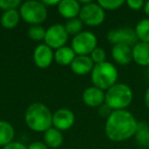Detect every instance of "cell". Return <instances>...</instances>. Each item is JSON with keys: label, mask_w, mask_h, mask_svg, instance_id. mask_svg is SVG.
I'll list each match as a JSON object with an SVG mask.
<instances>
[{"label": "cell", "mask_w": 149, "mask_h": 149, "mask_svg": "<svg viewBox=\"0 0 149 149\" xmlns=\"http://www.w3.org/2000/svg\"><path fill=\"white\" fill-rule=\"evenodd\" d=\"M136 140L141 146L149 147V126L145 122L138 123L136 132Z\"/></svg>", "instance_id": "22"}, {"label": "cell", "mask_w": 149, "mask_h": 149, "mask_svg": "<svg viewBox=\"0 0 149 149\" xmlns=\"http://www.w3.org/2000/svg\"><path fill=\"white\" fill-rule=\"evenodd\" d=\"M97 47V38L91 32H81L74 36L72 41V49L78 55H88L91 54Z\"/></svg>", "instance_id": "7"}, {"label": "cell", "mask_w": 149, "mask_h": 149, "mask_svg": "<svg viewBox=\"0 0 149 149\" xmlns=\"http://www.w3.org/2000/svg\"><path fill=\"white\" fill-rule=\"evenodd\" d=\"M138 122L135 116L124 110H112L105 123V134L113 142H123L136 135Z\"/></svg>", "instance_id": "1"}, {"label": "cell", "mask_w": 149, "mask_h": 149, "mask_svg": "<svg viewBox=\"0 0 149 149\" xmlns=\"http://www.w3.org/2000/svg\"><path fill=\"white\" fill-rule=\"evenodd\" d=\"M134 30L139 42L149 44V17L141 19L136 25Z\"/></svg>", "instance_id": "21"}, {"label": "cell", "mask_w": 149, "mask_h": 149, "mask_svg": "<svg viewBox=\"0 0 149 149\" xmlns=\"http://www.w3.org/2000/svg\"><path fill=\"white\" fill-rule=\"evenodd\" d=\"M64 28H65V31L68 35L77 36L78 34L81 33L82 29H83V23L80 19L76 17V19H68L64 25Z\"/></svg>", "instance_id": "23"}, {"label": "cell", "mask_w": 149, "mask_h": 149, "mask_svg": "<svg viewBox=\"0 0 149 149\" xmlns=\"http://www.w3.org/2000/svg\"><path fill=\"white\" fill-rule=\"evenodd\" d=\"M126 4L132 10H140V9H142L144 7L145 2L142 0H128Z\"/></svg>", "instance_id": "28"}, {"label": "cell", "mask_w": 149, "mask_h": 149, "mask_svg": "<svg viewBox=\"0 0 149 149\" xmlns=\"http://www.w3.org/2000/svg\"><path fill=\"white\" fill-rule=\"evenodd\" d=\"M97 3L104 10H116L125 4V1L123 0H99Z\"/></svg>", "instance_id": "25"}, {"label": "cell", "mask_w": 149, "mask_h": 149, "mask_svg": "<svg viewBox=\"0 0 149 149\" xmlns=\"http://www.w3.org/2000/svg\"><path fill=\"white\" fill-rule=\"evenodd\" d=\"M147 76H148V78H149V66L147 68Z\"/></svg>", "instance_id": "34"}, {"label": "cell", "mask_w": 149, "mask_h": 149, "mask_svg": "<svg viewBox=\"0 0 149 149\" xmlns=\"http://www.w3.org/2000/svg\"><path fill=\"white\" fill-rule=\"evenodd\" d=\"M133 94L130 86L124 83H116L105 93V104L112 110H124L132 103Z\"/></svg>", "instance_id": "3"}, {"label": "cell", "mask_w": 149, "mask_h": 149, "mask_svg": "<svg viewBox=\"0 0 149 149\" xmlns=\"http://www.w3.org/2000/svg\"><path fill=\"white\" fill-rule=\"evenodd\" d=\"M46 31L44 30L43 27L39 25L31 26L29 28V31H28V35L34 41H40V40H44L45 38Z\"/></svg>", "instance_id": "24"}, {"label": "cell", "mask_w": 149, "mask_h": 149, "mask_svg": "<svg viewBox=\"0 0 149 149\" xmlns=\"http://www.w3.org/2000/svg\"><path fill=\"white\" fill-rule=\"evenodd\" d=\"M19 17H21V15H19V13L17 9L7 10L4 11L3 15H1L0 23H1L2 27L5 28V29H13L19 24Z\"/></svg>", "instance_id": "20"}, {"label": "cell", "mask_w": 149, "mask_h": 149, "mask_svg": "<svg viewBox=\"0 0 149 149\" xmlns=\"http://www.w3.org/2000/svg\"><path fill=\"white\" fill-rule=\"evenodd\" d=\"M3 149H28V147L21 142H11L10 144L3 147Z\"/></svg>", "instance_id": "29"}, {"label": "cell", "mask_w": 149, "mask_h": 149, "mask_svg": "<svg viewBox=\"0 0 149 149\" xmlns=\"http://www.w3.org/2000/svg\"><path fill=\"white\" fill-rule=\"evenodd\" d=\"M105 58H106V53H105V51L102 49V48L96 47L95 49L92 51L91 59L93 60V62L95 64L104 62V61H105Z\"/></svg>", "instance_id": "27"}, {"label": "cell", "mask_w": 149, "mask_h": 149, "mask_svg": "<svg viewBox=\"0 0 149 149\" xmlns=\"http://www.w3.org/2000/svg\"><path fill=\"white\" fill-rule=\"evenodd\" d=\"M15 138V129L9 123L0 120V146L10 144Z\"/></svg>", "instance_id": "19"}, {"label": "cell", "mask_w": 149, "mask_h": 149, "mask_svg": "<svg viewBox=\"0 0 149 149\" xmlns=\"http://www.w3.org/2000/svg\"><path fill=\"white\" fill-rule=\"evenodd\" d=\"M68 34L66 33L64 26L60 24L52 25L48 30H46L44 42L51 49H59L63 47L64 44L68 42Z\"/></svg>", "instance_id": "8"}, {"label": "cell", "mask_w": 149, "mask_h": 149, "mask_svg": "<svg viewBox=\"0 0 149 149\" xmlns=\"http://www.w3.org/2000/svg\"><path fill=\"white\" fill-rule=\"evenodd\" d=\"M74 114L72 110L60 108L52 116V125L59 131H66L74 126Z\"/></svg>", "instance_id": "10"}, {"label": "cell", "mask_w": 149, "mask_h": 149, "mask_svg": "<svg viewBox=\"0 0 149 149\" xmlns=\"http://www.w3.org/2000/svg\"><path fill=\"white\" fill-rule=\"evenodd\" d=\"M111 55L116 63L127 65L133 60L132 47L127 45H113Z\"/></svg>", "instance_id": "16"}, {"label": "cell", "mask_w": 149, "mask_h": 149, "mask_svg": "<svg viewBox=\"0 0 149 149\" xmlns=\"http://www.w3.org/2000/svg\"><path fill=\"white\" fill-rule=\"evenodd\" d=\"M52 116L53 114L45 104L35 102L26 110V124L35 132H46L52 126Z\"/></svg>", "instance_id": "2"}, {"label": "cell", "mask_w": 149, "mask_h": 149, "mask_svg": "<svg viewBox=\"0 0 149 149\" xmlns=\"http://www.w3.org/2000/svg\"><path fill=\"white\" fill-rule=\"evenodd\" d=\"M21 17L25 22L32 25L42 24L47 17V8L40 1H26L21 5L19 8Z\"/></svg>", "instance_id": "5"}, {"label": "cell", "mask_w": 149, "mask_h": 149, "mask_svg": "<svg viewBox=\"0 0 149 149\" xmlns=\"http://www.w3.org/2000/svg\"><path fill=\"white\" fill-rule=\"evenodd\" d=\"M144 102H145V105H146V108L149 110V87L147 88L146 92H145V96H144Z\"/></svg>", "instance_id": "31"}, {"label": "cell", "mask_w": 149, "mask_h": 149, "mask_svg": "<svg viewBox=\"0 0 149 149\" xmlns=\"http://www.w3.org/2000/svg\"><path fill=\"white\" fill-rule=\"evenodd\" d=\"M60 1H58V0H52V1H50V0H44V1H42V3H43L44 5H58V3H59Z\"/></svg>", "instance_id": "32"}, {"label": "cell", "mask_w": 149, "mask_h": 149, "mask_svg": "<svg viewBox=\"0 0 149 149\" xmlns=\"http://www.w3.org/2000/svg\"><path fill=\"white\" fill-rule=\"evenodd\" d=\"M118 72L116 68L111 62L104 61L102 63L95 64L92 70L91 79L94 87L100 90H106L116 84Z\"/></svg>", "instance_id": "4"}, {"label": "cell", "mask_w": 149, "mask_h": 149, "mask_svg": "<svg viewBox=\"0 0 149 149\" xmlns=\"http://www.w3.org/2000/svg\"><path fill=\"white\" fill-rule=\"evenodd\" d=\"M58 13L62 17L68 19H76L80 15L81 6L76 0H61L57 5Z\"/></svg>", "instance_id": "14"}, {"label": "cell", "mask_w": 149, "mask_h": 149, "mask_svg": "<svg viewBox=\"0 0 149 149\" xmlns=\"http://www.w3.org/2000/svg\"><path fill=\"white\" fill-rule=\"evenodd\" d=\"M80 19L89 27H97L105 19V11L98 3H88L81 6Z\"/></svg>", "instance_id": "6"}, {"label": "cell", "mask_w": 149, "mask_h": 149, "mask_svg": "<svg viewBox=\"0 0 149 149\" xmlns=\"http://www.w3.org/2000/svg\"><path fill=\"white\" fill-rule=\"evenodd\" d=\"M76 57V53L70 47L68 46H63V47L59 48L55 51L54 53V59L60 65H70L72 60Z\"/></svg>", "instance_id": "18"}, {"label": "cell", "mask_w": 149, "mask_h": 149, "mask_svg": "<svg viewBox=\"0 0 149 149\" xmlns=\"http://www.w3.org/2000/svg\"><path fill=\"white\" fill-rule=\"evenodd\" d=\"M94 68V62L88 55H78L74 57L70 64V68L76 74L85 76L92 72Z\"/></svg>", "instance_id": "12"}, {"label": "cell", "mask_w": 149, "mask_h": 149, "mask_svg": "<svg viewBox=\"0 0 149 149\" xmlns=\"http://www.w3.org/2000/svg\"><path fill=\"white\" fill-rule=\"evenodd\" d=\"M143 10H144L145 15H148V17H149V1H147V2H145L144 7H143Z\"/></svg>", "instance_id": "33"}, {"label": "cell", "mask_w": 149, "mask_h": 149, "mask_svg": "<svg viewBox=\"0 0 149 149\" xmlns=\"http://www.w3.org/2000/svg\"><path fill=\"white\" fill-rule=\"evenodd\" d=\"M44 141L47 147L59 148L63 142V136L59 130L55 128H50L46 132H44Z\"/></svg>", "instance_id": "17"}, {"label": "cell", "mask_w": 149, "mask_h": 149, "mask_svg": "<svg viewBox=\"0 0 149 149\" xmlns=\"http://www.w3.org/2000/svg\"><path fill=\"white\" fill-rule=\"evenodd\" d=\"M34 62L40 68H47L54 58L52 49L46 44H40L34 51Z\"/></svg>", "instance_id": "11"}, {"label": "cell", "mask_w": 149, "mask_h": 149, "mask_svg": "<svg viewBox=\"0 0 149 149\" xmlns=\"http://www.w3.org/2000/svg\"><path fill=\"white\" fill-rule=\"evenodd\" d=\"M107 40L113 45H127L130 47H133L138 42L135 30L131 28L111 30L107 34Z\"/></svg>", "instance_id": "9"}, {"label": "cell", "mask_w": 149, "mask_h": 149, "mask_svg": "<svg viewBox=\"0 0 149 149\" xmlns=\"http://www.w3.org/2000/svg\"><path fill=\"white\" fill-rule=\"evenodd\" d=\"M133 60L140 66H149V44L137 42L132 47Z\"/></svg>", "instance_id": "15"}, {"label": "cell", "mask_w": 149, "mask_h": 149, "mask_svg": "<svg viewBox=\"0 0 149 149\" xmlns=\"http://www.w3.org/2000/svg\"><path fill=\"white\" fill-rule=\"evenodd\" d=\"M28 149H48V147L45 143L37 141V142H33L32 144H30L28 146Z\"/></svg>", "instance_id": "30"}, {"label": "cell", "mask_w": 149, "mask_h": 149, "mask_svg": "<svg viewBox=\"0 0 149 149\" xmlns=\"http://www.w3.org/2000/svg\"><path fill=\"white\" fill-rule=\"evenodd\" d=\"M21 0H0V8L4 11L17 9V7H21Z\"/></svg>", "instance_id": "26"}, {"label": "cell", "mask_w": 149, "mask_h": 149, "mask_svg": "<svg viewBox=\"0 0 149 149\" xmlns=\"http://www.w3.org/2000/svg\"><path fill=\"white\" fill-rule=\"evenodd\" d=\"M83 101L90 107H97L105 101V94L96 87H89L83 93Z\"/></svg>", "instance_id": "13"}]
</instances>
